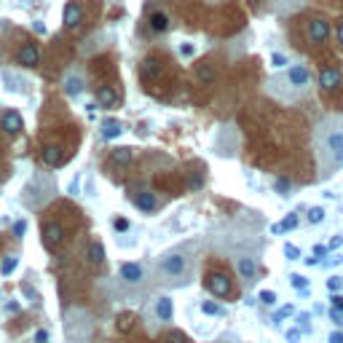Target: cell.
<instances>
[{
    "label": "cell",
    "mask_w": 343,
    "mask_h": 343,
    "mask_svg": "<svg viewBox=\"0 0 343 343\" xmlns=\"http://www.w3.org/2000/svg\"><path fill=\"white\" fill-rule=\"evenodd\" d=\"M191 274V257L183 252H169L161 257L158 263V276H164V281H177ZM185 281V279H183Z\"/></svg>",
    "instance_id": "1"
},
{
    "label": "cell",
    "mask_w": 343,
    "mask_h": 343,
    "mask_svg": "<svg viewBox=\"0 0 343 343\" xmlns=\"http://www.w3.org/2000/svg\"><path fill=\"white\" fill-rule=\"evenodd\" d=\"M16 62L22 67H35L41 62V46L38 43H25L19 49V54H16Z\"/></svg>",
    "instance_id": "2"
},
{
    "label": "cell",
    "mask_w": 343,
    "mask_h": 343,
    "mask_svg": "<svg viewBox=\"0 0 343 343\" xmlns=\"http://www.w3.org/2000/svg\"><path fill=\"white\" fill-rule=\"evenodd\" d=\"M22 126H25V121H22V115L16 110H8V113H3V118H0V129H3L6 137H16L22 132Z\"/></svg>",
    "instance_id": "3"
},
{
    "label": "cell",
    "mask_w": 343,
    "mask_h": 343,
    "mask_svg": "<svg viewBox=\"0 0 343 343\" xmlns=\"http://www.w3.org/2000/svg\"><path fill=\"white\" fill-rule=\"evenodd\" d=\"M340 80H343V75L338 67H325L319 73V86H322V91H335L340 86Z\"/></svg>",
    "instance_id": "4"
},
{
    "label": "cell",
    "mask_w": 343,
    "mask_h": 343,
    "mask_svg": "<svg viewBox=\"0 0 343 343\" xmlns=\"http://www.w3.org/2000/svg\"><path fill=\"white\" fill-rule=\"evenodd\" d=\"M309 78H311V73H309V67H306V65H292L287 70V84L295 86V89H303L306 84H309Z\"/></svg>",
    "instance_id": "5"
},
{
    "label": "cell",
    "mask_w": 343,
    "mask_h": 343,
    "mask_svg": "<svg viewBox=\"0 0 343 343\" xmlns=\"http://www.w3.org/2000/svg\"><path fill=\"white\" fill-rule=\"evenodd\" d=\"M43 241H46V247H59L65 241V228H62V223H49V226L43 228Z\"/></svg>",
    "instance_id": "6"
},
{
    "label": "cell",
    "mask_w": 343,
    "mask_h": 343,
    "mask_svg": "<svg viewBox=\"0 0 343 343\" xmlns=\"http://www.w3.org/2000/svg\"><path fill=\"white\" fill-rule=\"evenodd\" d=\"M327 35H330L327 19H319V16H316V19L309 22V38H311V43H325Z\"/></svg>",
    "instance_id": "7"
},
{
    "label": "cell",
    "mask_w": 343,
    "mask_h": 343,
    "mask_svg": "<svg viewBox=\"0 0 343 343\" xmlns=\"http://www.w3.org/2000/svg\"><path fill=\"white\" fill-rule=\"evenodd\" d=\"M121 279L126 285H139V281L145 279V268L139 263H124L121 266Z\"/></svg>",
    "instance_id": "8"
},
{
    "label": "cell",
    "mask_w": 343,
    "mask_h": 343,
    "mask_svg": "<svg viewBox=\"0 0 343 343\" xmlns=\"http://www.w3.org/2000/svg\"><path fill=\"white\" fill-rule=\"evenodd\" d=\"M62 22H65L67 30L80 27V22H84V11H80V6L78 3H67L65 6V14H62Z\"/></svg>",
    "instance_id": "9"
},
{
    "label": "cell",
    "mask_w": 343,
    "mask_h": 343,
    "mask_svg": "<svg viewBox=\"0 0 343 343\" xmlns=\"http://www.w3.org/2000/svg\"><path fill=\"white\" fill-rule=\"evenodd\" d=\"M207 287L217 295V298H226V295H231V281L223 276V274H212L207 279Z\"/></svg>",
    "instance_id": "10"
},
{
    "label": "cell",
    "mask_w": 343,
    "mask_h": 343,
    "mask_svg": "<svg viewBox=\"0 0 343 343\" xmlns=\"http://www.w3.org/2000/svg\"><path fill=\"white\" fill-rule=\"evenodd\" d=\"M41 158H43V164H49V167H62V164H65V153H62L59 145H46L43 153H41Z\"/></svg>",
    "instance_id": "11"
},
{
    "label": "cell",
    "mask_w": 343,
    "mask_h": 343,
    "mask_svg": "<svg viewBox=\"0 0 343 343\" xmlns=\"http://www.w3.org/2000/svg\"><path fill=\"white\" fill-rule=\"evenodd\" d=\"M236 268H239V276L244 281H252L255 274H257V263H255V257H239V263H236Z\"/></svg>",
    "instance_id": "12"
},
{
    "label": "cell",
    "mask_w": 343,
    "mask_h": 343,
    "mask_svg": "<svg viewBox=\"0 0 343 343\" xmlns=\"http://www.w3.org/2000/svg\"><path fill=\"white\" fill-rule=\"evenodd\" d=\"M134 207L143 209V212H153V209L158 207V201H156V196H153L150 191H139V193L134 196Z\"/></svg>",
    "instance_id": "13"
},
{
    "label": "cell",
    "mask_w": 343,
    "mask_h": 343,
    "mask_svg": "<svg viewBox=\"0 0 343 343\" xmlns=\"http://www.w3.org/2000/svg\"><path fill=\"white\" fill-rule=\"evenodd\" d=\"M325 145H327V150H333L338 158H343V132L333 129V132L325 137Z\"/></svg>",
    "instance_id": "14"
},
{
    "label": "cell",
    "mask_w": 343,
    "mask_h": 343,
    "mask_svg": "<svg viewBox=\"0 0 343 343\" xmlns=\"http://www.w3.org/2000/svg\"><path fill=\"white\" fill-rule=\"evenodd\" d=\"M80 91H84V78H80L78 73H70L65 78V94L67 97H78Z\"/></svg>",
    "instance_id": "15"
},
{
    "label": "cell",
    "mask_w": 343,
    "mask_h": 343,
    "mask_svg": "<svg viewBox=\"0 0 343 343\" xmlns=\"http://www.w3.org/2000/svg\"><path fill=\"white\" fill-rule=\"evenodd\" d=\"M153 314H156V319H161V322H169L172 319V300L169 298H158L156 306H153Z\"/></svg>",
    "instance_id": "16"
},
{
    "label": "cell",
    "mask_w": 343,
    "mask_h": 343,
    "mask_svg": "<svg viewBox=\"0 0 343 343\" xmlns=\"http://www.w3.org/2000/svg\"><path fill=\"white\" fill-rule=\"evenodd\" d=\"M148 22H150V30L153 32H167L169 30V16L164 14V11H153Z\"/></svg>",
    "instance_id": "17"
},
{
    "label": "cell",
    "mask_w": 343,
    "mask_h": 343,
    "mask_svg": "<svg viewBox=\"0 0 343 343\" xmlns=\"http://www.w3.org/2000/svg\"><path fill=\"white\" fill-rule=\"evenodd\" d=\"M86 257H89V263H91V266H99V263H105V247H102V241H97V239H94V241L89 244V252H86Z\"/></svg>",
    "instance_id": "18"
},
{
    "label": "cell",
    "mask_w": 343,
    "mask_h": 343,
    "mask_svg": "<svg viewBox=\"0 0 343 343\" xmlns=\"http://www.w3.org/2000/svg\"><path fill=\"white\" fill-rule=\"evenodd\" d=\"M97 102H102L105 108H110V105L118 102V91H115L113 86H99V89H97Z\"/></svg>",
    "instance_id": "19"
},
{
    "label": "cell",
    "mask_w": 343,
    "mask_h": 343,
    "mask_svg": "<svg viewBox=\"0 0 343 343\" xmlns=\"http://www.w3.org/2000/svg\"><path fill=\"white\" fill-rule=\"evenodd\" d=\"M118 134H121V121H115V118L102 121V137L105 139H115Z\"/></svg>",
    "instance_id": "20"
},
{
    "label": "cell",
    "mask_w": 343,
    "mask_h": 343,
    "mask_svg": "<svg viewBox=\"0 0 343 343\" xmlns=\"http://www.w3.org/2000/svg\"><path fill=\"white\" fill-rule=\"evenodd\" d=\"M292 228H298V215H287L281 223L271 226V231H274V233H285V231H292Z\"/></svg>",
    "instance_id": "21"
},
{
    "label": "cell",
    "mask_w": 343,
    "mask_h": 343,
    "mask_svg": "<svg viewBox=\"0 0 343 343\" xmlns=\"http://www.w3.org/2000/svg\"><path fill=\"white\" fill-rule=\"evenodd\" d=\"M110 158H113V164H129L134 158V153H132V148H115L110 153Z\"/></svg>",
    "instance_id": "22"
},
{
    "label": "cell",
    "mask_w": 343,
    "mask_h": 343,
    "mask_svg": "<svg viewBox=\"0 0 343 343\" xmlns=\"http://www.w3.org/2000/svg\"><path fill=\"white\" fill-rule=\"evenodd\" d=\"M196 78L204 80V84H212V80H215V67L212 65H198L196 67Z\"/></svg>",
    "instance_id": "23"
},
{
    "label": "cell",
    "mask_w": 343,
    "mask_h": 343,
    "mask_svg": "<svg viewBox=\"0 0 343 343\" xmlns=\"http://www.w3.org/2000/svg\"><path fill=\"white\" fill-rule=\"evenodd\" d=\"M16 266H19V257H14V255H11V257H6L3 263H0V274H3V276L14 274V271H16Z\"/></svg>",
    "instance_id": "24"
},
{
    "label": "cell",
    "mask_w": 343,
    "mask_h": 343,
    "mask_svg": "<svg viewBox=\"0 0 343 343\" xmlns=\"http://www.w3.org/2000/svg\"><path fill=\"white\" fill-rule=\"evenodd\" d=\"M143 75L145 78H156V75H161V67L153 62V59H145L143 62Z\"/></svg>",
    "instance_id": "25"
},
{
    "label": "cell",
    "mask_w": 343,
    "mask_h": 343,
    "mask_svg": "<svg viewBox=\"0 0 343 343\" xmlns=\"http://www.w3.org/2000/svg\"><path fill=\"white\" fill-rule=\"evenodd\" d=\"M290 281H292V287H295V290H300V292L309 290V279H306L303 274H292V276H290Z\"/></svg>",
    "instance_id": "26"
},
{
    "label": "cell",
    "mask_w": 343,
    "mask_h": 343,
    "mask_svg": "<svg viewBox=\"0 0 343 343\" xmlns=\"http://www.w3.org/2000/svg\"><path fill=\"white\" fill-rule=\"evenodd\" d=\"M201 311L209 314V316H220L223 314V309H220L217 303H212V300H201Z\"/></svg>",
    "instance_id": "27"
},
{
    "label": "cell",
    "mask_w": 343,
    "mask_h": 343,
    "mask_svg": "<svg viewBox=\"0 0 343 343\" xmlns=\"http://www.w3.org/2000/svg\"><path fill=\"white\" fill-rule=\"evenodd\" d=\"M322 220H325V209H322V207H314V209L309 212V223H311V226H319Z\"/></svg>",
    "instance_id": "28"
},
{
    "label": "cell",
    "mask_w": 343,
    "mask_h": 343,
    "mask_svg": "<svg viewBox=\"0 0 343 343\" xmlns=\"http://www.w3.org/2000/svg\"><path fill=\"white\" fill-rule=\"evenodd\" d=\"M260 303H266V306H276V292L263 290V292H260Z\"/></svg>",
    "instance_id": "29"
},
{
    "label": "cell",
    "mask_w": 343,
    "mask_h": 343,
    "mask_svg": "<svg viewBox=\"0 0 343 343\" xmlns=\"http://www.w3.org/2000/svg\"><path fill=\"white\" fill-rule=\"evenodd\" d=\"M276 191H279L281 196H290V191H292V183H290V180H276Z\"/></svg>",
    "instance_id": "30"
},
{
    "label": "cell",
    "mask_w": 343,
    "mask_h": 343,
    "mask_svg": "<svg viewBox=\"0 0 343 343\" xmlns=\"http://www.w3.org/2000/svg\"><path fill=\"white\" fill-rule=\"evenodd\" d=\"M343 287V276H333V279H327V290L330 292H338Z\"/></svg>",
    "instance_id": "31"
},
{
    "label": "cell",
    "mask_w": 343,
    "mask_h": 343,
    "mask_svg": "<svg viewBox=\"0 0 343 343\" xmlns=\"http://www.w3.org/2000/svg\"><path fill=\"white\" fill-rule=\"evenodd\" d=\"M167 343H188V338L180 333V330H174V333L167 335Z\"/></svg>",
    "instance_id": "32"
},
{
    "label": "cell",
    "mask_w": 343,
    "mask_h": 343,
    "mask_svg": "<svg viewBox=\"0 0 343 343\" xmlns=\"http://www.w3.org/2000/svg\"><path fill=\"white\" fill-rule=\"evenodd\" d=\"M113 228L115 231H129V220L126 217H113Z\"/></svg>",
    "instance_id": "33"
},
{
    "label": "cell",
    "mask_w": 343,
    "mask_h": 343,
    "mask_svg": "<svg viewBox=\"0 0 343 343\" xmlns=\"http://www.w3.org/2000/svg\"><path fill=\"white\" fill-rule=\"evenodd\" d=\"M298 340H300V330L298 327L287 330V343H298Z\"/></svg>",
    "instance_id": "34"
},
{
    "label": "cell",
    "mask_w": 343,
    "mask_h": 343,
    "mask_svg": "<svg viewBox=\"0 0 343 343\" xmlns=\"http://www.w3.org/2000/svg\"><path fill=\"white\" fill-rule=\"evenodd\" d=\"M290 314H292V306H285V309H281V311L274 316V325H279L281 319H285V316H290Z\"/></svg>",
    "instance_id": "35"
},
{
    "label": "cell",
    "mask_w": 343,
    "mask_h": 343,
    "mask_svg": "<svg viewBox=\"0 0 343 343\" xmlns=\"http://www.w3.org/2000/svg\"><path fill=\"white\" fill-rule=\"evenodd\" d=\"M177 51H180V56H193V46L191 43H180V49H177Z\"/></svg>",
    "instance_id": "36"
},
{
    "label": "cell",
    "mask_w": 343,
    "mask_h": 343,
    "mask_svg": "<svg viewBox=\"0 0 343 343\" xmlns=\"http://www.w3.org/2000/svg\"><path fill=\"white\" fill-rule=\"evenodd\" d=\"M285 255H287L290 260H298V255H300V252H298V247H292V244H287V247H285Z\"/></svg>",
    "instance_id": "37"
},
{
    "label": "cell",
    "mask_w": 343,
    "mask_h": 343,
    "mask_svg": "<svg viewBox=\"0 0 343 343\" xmlns=\"http://www.w3.org/2000/svg\"><path fill=\"white\" fill-rule=\"evenodd\" d=\"M271 62H274V67H285V65H287V56L274 54V56H271Z\"/></svg>",
    "instance_id": "38"
},
{
    "label": "cell",
    "mask_w": 343,
    "mask_h": 343,
    "mask_svg": "<svg viewBox=\"0 0 343 343\" xmlns=\"http://www.w3.org/2000/svg\"><path fill=\"white\" fill-rule=\"evenodd\" d=\"M25 228H27V223H25V220H19L16 226H14V233H16V239H22V236H25Z\"/></svg>",
    "instance_id": "39"
},
{
    "label": "cell",
    "mask_w": 343,
    "mask_h": 343,
    "mask_svg": "<svg viewBox=\"0 0 343 343\" xmlns=\"http://www.w3.org/2000/svg\"><path fill=\"white\" fill-rule=\"evenodd\" d=\"M19 309H22V306H19L16 300H8V303H6V311H8V314H19Z\"/></svg>",
    "instance_id": "40"
},
{
    "label": "cell",
    "mask_w": 343,
    "mask_h": 343,
    "mask_svg": "<svg viewBox=\"0 0 343 343\" xmlns=\"http://www.w3.org/2000/svg\"><path fill=\"white\" fill-rule=\"evenodd\" d=\"M330 316H333V322H335V325H343V311L333 309V311H330Z\"/></svg>",
    "instance_id": "41"
},
{
    "label": "cell",
    "mask_w": 343,
    "mask_h": 343,
    "mask_svg": "<svg viewBox=\"0 0 343 343\" xmlns=\"http://www.w3.org/2000/svg\"><path fill=\"white\" fill-rule=\"evenodd\" d=\"M333 309L343 311V295H333Z\"/></svg>",
    "instance_id": "42"
},
{
    "label": "cell",
    "mask_w": 343,
    "mask_h": 343,
    "mask_svg": "<svg viewBox=\"0 0 343 343\" xmlns=\"http://www.w3.org/2000/svg\"><path fill=\"white\" fill-rule=\"evenodd\" d=\"M201 183H204V177H201V172L191 177V188H201Z\"/></svg>",
    "instance_id": "43"
},
{
    "label": "cell",
    "mask_w": 343,
    "mask_h": 343,
    "mask_svg": "<svg viewBox=\"0 0 343 343\" xmlns=\"http://www.w3.org/2000/svg\"><path fill=\"white\" fill-rule=\"evenodd\" d=\"M340 244H343V236H335V239H330V250H338Z\"/></svg>",
    "instance_id": "44"
},
{
    "label": "cell",
    "mask_w": 343,
    "mask_h": 343,
    "mask_svg": "<svg viewBox=\"0 0 343 343\" xmlns=\"http://www.w3.org/2000/svg\"><path fill=\"white\" fill-rule=\"evenodd\" d=\"M298 322H300L303 330H309V314H300V316H298Z\"/></svg>",
    "instance_id": "45"
},
{
    "label": "cell",
    "mask_w": 343,
    "mask_h": 343,
    "mask_svg": "<svg viewBox=\"0 0 343 343\" xmlns=\"http://www.w3.org/2000/svg\"><path fill=\"white\" fill-rule=\"evenodd\" d=\"M327 343H343V333H333Z\"/></svg>",
    "instance_id": "46"
},
{
    "label": "cell",
    "mask_w": 343,
    "mask_h": 343,
    "mask_svg": "<svg viewBox=\"0 0 343 343\" xmlns=\"http://www.w3.org/2000/svg\"><path fill=\"white\" fill-rule=\"evenodd\" d=\"M306 266H319V257L314 255V257H306Z\"/></svg>",
    "instance_id": "47"
},
{
    "label": "cell",
    "mask_w": 343,
    "mask_h": 343,
    "mask_svg": "<svg viewBox=\"0 0 343 343\" xmlns=\"http://www.w3.org/2000/svg\"><path fill=\"white\" fill-rule=\"evenodd\" d=\"M325 252H327V250H325V247H314V255H316V257H322Z\"/></svg>",
    "instance_id": "48"
},
{
    "label": "cell",
    "mask_w": 343,
    "mask_h": 343,
    "mask_svg": "<svg viewBox=\"0 0 343 343\" xmlns=\"http://www.w3.org/2000/svg\"><path fill=\"white\" fill-rule=\"evenodd\" d=\"M338 41H340V46H343V19H340V25H338Z\"/></svg>",
    "instance_id": "49"
},
{
    "label": "cell",
    "mask_w": 343,
    "mask_h": 343,
    "mask_svg": "<svg viewBox=\"0 0 343 343\" xmlns=\"http://www.w3.org/2000/svg\"><path fill=\"white\" fill-rule=\"evenodd\" d=\"M220 343H226V340H220Z\"/></svg>",
    "instance_id": "50"
}]
</instances>
